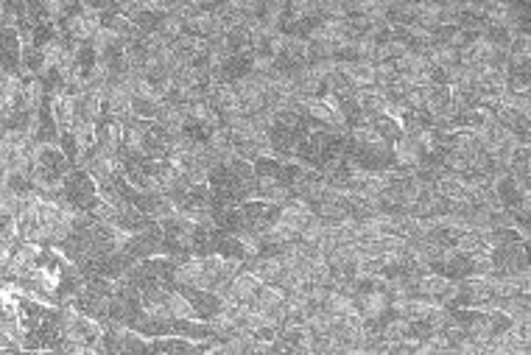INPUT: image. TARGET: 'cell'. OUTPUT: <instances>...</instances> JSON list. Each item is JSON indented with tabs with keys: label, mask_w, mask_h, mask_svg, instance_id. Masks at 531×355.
<instances>
[{
	"label": "cell",
	"mask_w": 531,
	"mask_h": 355,
	"mask_svg": "<svg viewBox=\"0 0 531 355\" xmlns=\"http://www.w3.org/2000/svg\"><path fill=\"white\" fill-rule=\"evenodd\" d=\"M59 196L68 201L73 210H79V212H93V210L98 207V201H101V188H98V182L90 176L87 168L76 165L68 176H64Z\"/></svg>",
	"instance_id": "cell-1"
},
{
	"label": "cell",
	"mask_w": 531,
	"mask_h": 355,
	"mask_svg": "<svg viewBox=\"0 0 531 355\" xmlns=\"http://www.w3.org/2000/svg\"><path fill=\"white\" fill-rule=\"evenodd\" d=\"M151 352H205V341H193L185 336H157L151 338Z\"/></svg>",
	"instance_id": "cell-2"
}]
</instances>
